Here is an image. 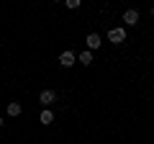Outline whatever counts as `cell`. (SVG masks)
Masks as SVG:
<instances>
[{"label":"cell","mask_w":154,"mask_h":144,"mask_svg":"<svg viewBox=\"0 0 154 144\" xmlns=\"http://www.w3.org/2000/svg\"><path fill=\"white\" fill-rule=\"evenodd\" d=\"M108 41L110 44H123V41H126V28H110L108 31Z\"/></svg>","instance_id":"6da1fadb"},{"label":"cell","mask_w":154,"mask_h":144,"mask_svg":"<svg viewBox=\"0 0 154 144\" xmlns=\"http://www.w3.org/2000/svg\"><path fill=\"white\" fill-rule=\"evenodd\" d=\"M59 64H62V67H72V64H77V54H75V52H69V49L62 52V54H59Z\"/></svg>","instance_id":"7a4b0ae2"},{"label":"cell","mask_w":154,"mask_h":144,"mask_svg":"<svg viewBox=\"0 0 154 144\" xmlns=\"http://www.w3.org/2000/svg\"><path fill=\"white\" fill-rule=\"evenodd\" d=\"M123 23H126V26H136V23H139V11H136V8L123 11Z\"/></svg>","instance_id":"3957f363"},{"label":"cell","mask_w":154,"mask_h":144,"mask_svg":"<svg viewBox=\"0 0 154 144\" xmlns=\"http://www.w3.org/2000/svg\"><path fill=\"white\" fill-rule=\"evenodd\" d=\"M85 44H88V52H93V49H100L103 39H100V33H88V39H85Z\"/></svg>","instance_id":"277c9868"},{"label":"cell","mask_w":154,"mask_h":144,"mask_svg":"<svg viewBox=\"0 0 154 144\" xmlns=\"http://www.w3.org/2000/svg\"><path fill=\"white\" fill-rule=\"evenodd\" d=\"M38 100H41L44 105H49V103H54V100H57V93L46 88V90H41V93H38Z\"/></svg>","instance_id":"5b68a950"},{"label":"cell","mask_w":154,"mask_h":144,"mask_svg":"<svg viewBox=\"0 0 154 144\" xmlns=\"http://www.w3.org/2000/svg\"><path fill=\"white\" fill-rule=\"evenodd\" d=\"M38 121L44 124V126H49V124L54 121V111H51V108H44V111L38 113Z\"/></svg>","instance_id":"8992f818"},{"label":"cell","mask_w":154,"mask_h":144,"mask_svg":"<svg viewBox=\"0 0 154 144\" xmlns=\"http://www.w3.org/2000/svg\"><path fill=\"white\" fill-rule=\"evenodd\" d=\"M21 111H23V105L18 103V100H13V103H8V116H21Z\"/></svg>","instance_id":"52a82bcc"},{"label":"cell","mask_w":154,"mask_h":144,"mask_svg":"<svg viewBox=\"0 0 154 144\" xmlns=\"http://www.w3.org/2000/svg\"><path fill=\"white\" fill-rule=\"evenodd\" d=\"M77 62L88 67L90 62H93V52H88V49H85V52H80V54H77Z\"/></svg>","instance_id":"ba28073f"},{"label":"cell","mask_w":154,"mask_h":144,"mask_svg":"<svg viewBox=\"0 0 154 144\" xmlns=\"http://www.w3.org/2000/svg\"><path fill=\"white\" fill-rule=\"evenodd\" d=\"M64 5L69 8V11H77V8H80V0H67Z\"/></svg>","instance_id":"9c48e42d"},{"label":"cell","mask_w":154,"mask_h":144,"mask_svg":"<svg viewBox=\"0 0 154 144\" xmlns=\"http://www.w3.org/2000/svg\"><path fill=\"white\" fill-rule=\"evenodd\" d=\"M152 16H154V5H152Z\"/></svg>","instance_id":"30bf717a"}]
</instances>
